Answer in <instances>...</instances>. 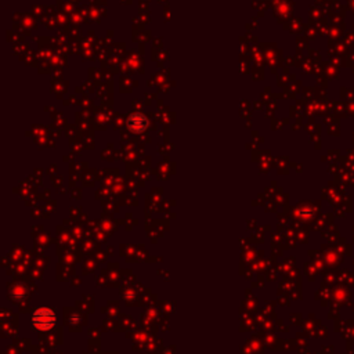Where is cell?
Returning a JSON list of instances; mask_svg holds the SVG:
<instances>
[{"instance_id":"cell-1","label":"cell","mask_w":354,"mask_h":354,"mask_svg":"<svg viewBox=\"0 0 354 354\" xmlns=\"http://www.w3.org/2000/svg\"><path fill=\"white\" fill-rule=\"evenodd\" d=\"M56 313L51 309H37L32 314V325L39 331H49L56 325Z\"/></svg>"}]
</instances>
